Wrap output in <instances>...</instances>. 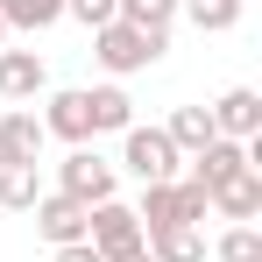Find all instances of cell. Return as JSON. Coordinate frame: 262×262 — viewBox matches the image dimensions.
<instances>
[{"mask_svg": "<svg viewBox=\"0 0 262 262\" xmlns=\"http://www.w3.org/2000/svg\"><path fill=\"white\" fill-rule=\"evenodd\" d=\"M241 170H255V156H248V142H227V135H213L199 156H184V170L177 177H191V184H206V199H213L227 177H241Z\"/></svg>", "mask_w": 262, "mask_h": 262, "instance_id": "obj_5", "label": "cell"}, {"mask_svg": "<svg viewBox=\"0 0 262 262\" xmlns=\"http://www.w3.org/2000/svg\"><path fill=\"white\" fill-rule=\"evenodd\" d=\"M135 220H142V234H156V227H184L177 177H170V184H142V206H135Z\"/></svg>", "mask_w": 262, "mask_h": 262, "instance_id": "obj_14", "label": "cell"}, {"mask_svg": "<svg viewBox=\"0 0 262 262\" xmlns=\"http://www.w3.org/2000/svg\"><path fill=\"white\" fill-rule=\"evenodd\" d=\"M241 7H248V0H177V14H184L191 29H206V36H227V29L241 21Z\"/></svg>", "mask_w": 262, "mask_h": 262, "instance_id": "obj_18", "label": "cell"}, {"mask_svg": "<svg viewBox=\"0 0 262 262\" xmlns=\"http://www.w3.org/2000/svg\"><path fill=\"white\" fill-rule=\"evenodd\" d=\"M163 135H170L177 156H199V149L213 142V114H206V106H177L170 121H163Z\"/></svg>", "mask_w": 262, "mask_h": 262, "instance_id": "obj_15", "label": "cell"}, {"mask_svg": "<svg viewBox=\"0 0 262 262\" xmlns=\"http://www.w3.org/2000/svg\"><path fill=\"white\" fill-rule=\"evenodd\" d=\"M43 135H57V142H71V149H85L92 142V114H85V85H71V92H50L43 99Z\"/></svg>", "mask_w": 262, "mask_h": 262, "instance_id": "obj_8", "label": "cell"}, {"mask_svg": "<svg viewBox=\"0 0 262 262\" xmlns=\"http://www.w3.org/2000/svg\"><path fill=\"white\" fill-rule=\"evenodd\" d=\"M43 121H36V114H29V106H7V114H0V156H7V163H36V156H43Z\"/></svg>", "mask_w": 262, "mask_h": 262, "instance_id": "obj_11", "label": "cell"}, {"mask_svg": "<svg viewBox=\"0 0 262 262\" xmlns=\"http://www.w3.org/2000/svg\"><path fill=\"white\" fill-rule=\"evenodd\" d=\"M85 248L99 262H121L142 248V220H135V206H121V199H106V206H92L85 213Z\"/></svg>", "mask_w": 262, "mask_h": 262, "instance_id": "obj_2", "label": "cell"}, {"mask_svg": "<svg viewBox=\"0 0 262 262\" xmlns=\"http://www.w3.org/2000/svg\"><path fill=\"white\" fill-rule=\"evenodd\" d=\"M29 213H36V234H43L50 248H78V241H85V213H92V206L64 199V191H43Z\"/></svg>", "mask_w": 262, "mask_h": 262, "instance_id": "obj_7", "label": "cell"}, {"mask_svg": "<svg viewBox=\"0 0 262 262\" xmlns=\"http://www.w3.org/2000/svg\"><path fill=\"white\" fill-rule=\"evenodd\" d=\"M121 163H128L142 184H170V177L184 170V156L170 149V135H163V128H142V121L121 135Z\"/></svg>", "mask_w": 262, "mask_h": 262, "instance_id": "obj_4", "label": "cell"}, {"mask_svg": "<svg viewBox=\"0 0 262 262\" xmlns=\"http://www.w3.org/2000/svg\"><path fill=\"white\" fill-rule=\"evenodd\" d=\"M50 92V64L36 57V50H0V99H43Z\"/></svg>", "mask_w": 262, "mask_h": 262, "instance_id": "obj_9", "label": "cell"}, {"mask_svg": "<svg viewBox=\"0 0 262 262\" xmlns=\"http://www.w3.org/2000/svg\"><path fill=\"white\" fill-rule=\"evenodd\" d=\"M114 184H121V163H106V156H92V149H71V156L57 163V191L78 199V206H106Z\"/></svg>", "mask_w": 262, "mask_h": 262, "instance_id": "obj_3", "label": "cell"}, {"mask_svg": "<svg viewBox=\"0 0 262 262\" xmlns=\"http://www.w3.org/2000/svg\"><path fill=\"white\" fill-rule=\"evenodd\" d=\"M114 21H128V29H149V36H170L177 0H114Z\"/></svg>", "mask_w": 262, "mask_h": 262, "instance_id": "obj_19", "label": "cell"}, {"mask_svg": "<svg viewBox=\"0 0 262 262\" xmlns=\"http://www.w3.org/2000/svg\"><path fill=\"white\" fill-rule=\"evenodd\" d=\"M213 255L220 262H262V227H227L213 241Z\"/></svg>", "mask_w": 262, "mask_h": 262, "instance_id": "obj_20", "label": "cell"}, {"mask_svg": "<svg viewBox=\"0 0 262 262\" xmlns=\"http://www.w3.org/2000/svg\"><path fill=\"white\" fill-rule=\"evenodd\" d=\"M121 262H149V248H135V255H121Z\"/></svg>", "mask_w": 262, "mask_h": 262, "instance_id": "obj_23", "label": "cell"}, {"mask_svg": "<svg viewBox=\"0 0 262 262\" xmlns=\"http://www.w3.org/2000/svg\"><path fill=\"white\" fill-rule=\"evenodd\" d=\"M64 14L85 21V29H106V21H114V0H64Z\"/></svg>", "mask_w": 262, "mask_h": 262, "instance_id": "obj_21", "label": "cell"}, {"mask_svg": "<svg viewBox=\"0 0 262 262\" xmlns=\"http://www.w3.org/2000/svg\"><path fill=\"white\" fill-rule=\"evenodd\" d=\"M213 213L227 220V227H255V213H262V170L227 177V184L213 191Z\"/></svg>", "mask_w": 262, "mask_h": 262, "instance_id": "obj_10", "label": "cell"}, {"mask_svg": "<svg viewBox=\"0 0 262 262\" xmlns=\"http://www.w3.org/2000/svg\"><path fill=\"white\" fill-rule=\"evenodd\" d=\"M36 199H43L36 163H7V156H0V206H7V213H29Z\"/></svg>", "mask_w": 262, "mask_h": 262, "instance_id": "obj_16", "label": "cell"}, {"mask_svg": "<svg viewBox=\"0 0 262 262\" xmlns=\"http://www.w3.org/2000/svg\"><path fill=\"white\" fill-rule=\"evenodd\" d=\"M0 21L7 29H29V36H43L64 21V0H0Z\"/></svg>", "mask_w": 262, "mask_h": 262, "instance_id": "obj_17", "label": "cell"}, {"mask_svg": "<svg viewBox=\"0 0 262 262\" xmlns=\"http://www.w3.org/2000/svg\"><path fill=\"white\" fill-rule=\"evenodd\" d=\"M85 114H92V135H128L135 128V99L121 85H85Z\"/></svg>", "mask_w": 262, "mask_h": 262, "instance_id": "obj_12", "label": "cell"}, {"mask_svg": "<svg viewBox=\"0 0 262 262\" xmlns=\"http://www.w3.org/2000/svg\"><path fill=\"white\" fill-rule=\"evenodd\" d=\"M163 50H170V36H149V29H128V21L92 29V57H99L106 78H135V71H149Z\"/></svg>", "mask_w": 262, "mask_h": 262, "instance_id": "obj_1", "label": "cell"}, {"mask_svg": "<svg viewBox=\"0 0 262 262\" xmlns=\"http://www.w3.org/2000/svg\"><path fill=\"white\" fill-rule=\"evenodd\" d=\"M0 50H7V21H0Z\"/></svg>", "mask_w": 262, "mask_h": 262, "instance_id": "obj_24", "label": "cell"}, {"mask_svg": "<svg viewBox=\"0 0 262 262\" xmlns=\"http://www.w3.org/2000/svg\"><path fill=\"white\" fill-rule=\"evenodd\" d=\"M50 262H99V255H92L85 241H78V248H50Z\"/></svg>", "mask_w": 262, "mask_h": 262, "instance_id": "obj_22", "label": "cell"}, {"mask_svg": "<svg viewBox=\"0 0 262 262\" xmlns=\"http://www.w3.org/2000/svg\"><path fill=\"white\" fill-rule=\"evenodd\" d=\"M142 248H149V262H206V234L199 227H156V234H142Z\"/></svg>", "mask_w": 262, "mask_h": 262, "instance_id": "obj_13", "label": "cell"}, {"mask_svg": "<svg viewBox=\"0 0 262 262\" xmlns=\"http://www.w3.org/2000/svg\"><path fill=\"white\" fill-rule=\"evenodd\" d=\"M206 114H213V135H227V142H255V135H262V92L255 85H227Z\"/></svg>", "mask_w": 262, "mask_h": 262, "instance_id": "obj_6", "label": "cell"}]
</instances>
